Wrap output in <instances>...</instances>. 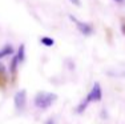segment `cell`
Masks as SVG:
<instances>
[{
  "label": "cell",
  "instance_id": "obj_1",
  "mask_svg": "<svg viewBox=\"0 0 125 124\" xmlns=\"http://www.w3.org/2000/svg\"><path fill=\"white\" fill-rule=\"evenodd\" d=\"M103 99V91H101V85L99 83H94L93 87H92V90L89 91V93L87 95L84 100H83L81 103H80L79 105H77L76 108V112L77 113H83L85 110H87L88 104L89 103H93V101H100V100Z\"/></svg>",
  "mask_w": 125,
  "mask_h": 124
},
{
  "label": "cell",
  "instance_id": "obj_2",
  "mask_svg": "<svg viewBox=\"0 0 125 124\" xmlns=\"http://www.w3.org/2000/svg\"><path fill=\"white\" fill-rule=\"evenodd\" d=\"M57 100V95L52 92H39L33 99V103L39 110H48Z\"/></svg>",
  "mask_w": 125,
  "mask_h": 124
},
{
  "label": "cell",
  "instance_id": "obj_3",
  "mask_svg": "<svg viewBox=\"0 0 125 124\" xmlns=\"http://www.w3.org/2000/svg\"><path fill=\"white\" fill-rule=\"evenodd\" d=\"M13 104H15V108L17 111H23L27 104V92L25 90H21L19 92H16V95L13 97Z\"/></svg>",
  "mask_w": 125,
  "mask_h": 124
},
{
  "label": "cell",
  "instance_id": "obj_4",
  "mask_svg": "<svg viewBox=\"0 0 125 124\" xmlns=\"http://www.w3.org/2000/svg\"><path fill=\"white\" fill-rule=\"evenodd\" d=\"M69 19L72 20V22H75L76 23V27L77 29H79L80 32H81L84 36H89V35H92L93 34V27H92L89 23H84V22H80V20H77L75 19L73 16H69Z\"/></svg>",
  "mask_w": 125,
  "mask_h": 124
},
{
  "label": "cell",
  "instance_id": "obj_5",
  "mask_svg": "<svg viewBox=\"0 0 125 124\" xmlns=\"http://www.w3.org/2000/svg\"><path fill=\"white\" fill-rule=\"evenodd\" d=\"M12 54H13V47L11 45V44H5V45L0 49V59L7 57V56H10Z\"/></svg>",
  "mask_w": 125,
  "mask_h": 124
},
{
  "label": "cell",
  "instance_id": "obj_6",
  "mask_svg": "<svg viewBox=\"0 0 125 124\" xmlns=\"http://www.w3.org/2000/svg\"><path fill=\"white\" fill-rule=\"evenodd\" d=\"M17 66H19V59H17L16 56H13V57H12V61H11V66H10V72H11V75H12V76L16 75Z\"/></svg>",
  "mask_w": 125,
  "mask_h": 124
},
{
  "label": "cell",
  "instance_id": "obj_7",
  "mask_svg": "<svg viewBox=\"0 0 125 124\" xmlns=\"http://www.w3.org/2000/svg\"><path fill=\"white\" fill-rule=\"evenodd\" d=\"M16 57L19 59V63H21V61H24V59H25V45H24V44H21V45H20L19 51H17V55H16Z\"/></svg>",
  "mask_w": 125,
  "mask_h": 124
},
{
  "label": "cell",
  "instance_id": "obj_8",
  "mask_svg": "<svg viewBox=\"0 0 125 124\" xmlns=\"http://www.w3.org/2000/svg\"><path fill=\"white\" fill-rule=\"evenodd\" d=\"M7 76H5V69H4V67L1 66V64H0V85H4L5 84V81H7Z\"/></svg>",
  "mask_w": 125,
  "mask_h": 124
},
{
  "label": "cell",
  "instance_id": "obj_9",
  "mask_svg": "<svg viewBox=\"0 0 125 124\" xmlns=\"http://www.w3.org/2000/svg\"><path fill=\"white\" fill-rule=\"evenodd\" d=\"M41 44H44V45H45V47H52L53 45V44H55V40H53V39H51V37H41Z\"/></svg>",
  "mask_w": 125,
  "mask_h": 124
},
{
  "label": "cell",
  "instance_id": "obj_10",
  "mask_svg": "<svg viewBox=\"0 0 125 124\" xmlns=\"http://www.w3.org/2000/svg\"><path fill=\"white\" fill-rule=\"evenodd\" d=\"M45 124H55V120H53V119H48L45 122Z\"/></svg>",
  "mask_w": 125,
  "mask_h": 124
},
{
  "label": "cell",
  "instance_id": "obj_11",
  "mask_svg": "<svg viewBox=\"0 0 125 124\" xmlns=\"http://www.w3.org/2000/svg\"><path fill=\"white\" fill-rule=\"evenodd\" d=\"M71 1H72L75 5H80V0H71Z\"/></svg>",
  "mask_w": 125,
  "mask_h": 124
},
{
  "label": "cell",
  "instance_id": "obj_12",
  "mask_svg": "<svg viewBox=\"0 0 125 124\" xmlns=\"http://www.w3.org/2000/svg\"><path fill=\"white\" fill-rule=\"evenodd\" d=\"M121 31H123V34L125 35V22L123 23V27H121Z\"/></svg>",
  "mask_w": 125,
  "mask_h": 124
},
{
  "label": "cell",
  "instance_id": "obj_13",
  "mask_svg": "<svg viewBox=\"0 0 125 124\" xmlns=\"http://www.w3.org/2000/svg\"><path fill=\"white\" fill-rule=\"evenodd\" d=\"M115 1H116V3H118V4H124L125 0H115Z\"/></svg>",
  "mask_w": 125,
  "mask_h": 124
}]
</instances>
